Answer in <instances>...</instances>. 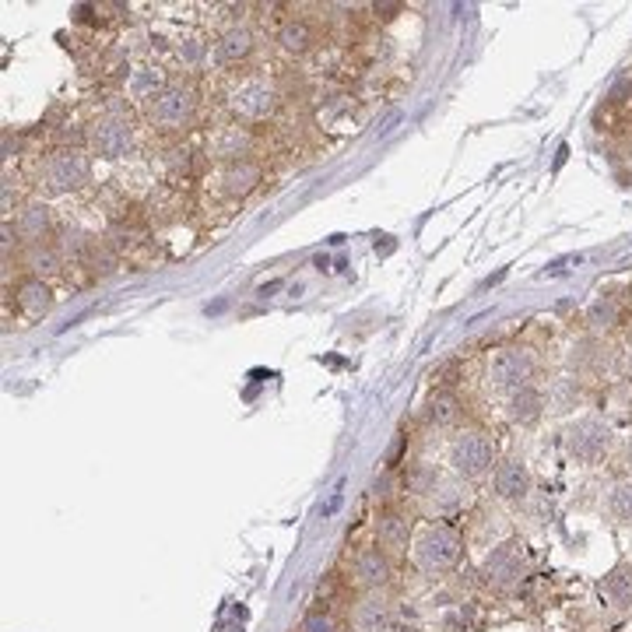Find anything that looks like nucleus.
I'll list each match as a JSON object with an SVG mask.
<instances>
[{"label": "nucleus", "instance_id": "22", "mask_svg": "<svg viewBox=\"0 0 632 632\" xmlns=\"http://www.w3.org/2000/svg\"><path fill=\"white\" fill-rule=\"evenodd\" d=\"M169 81H166V74H162V67H134L130 71V78H127V92L134 95V99H144V102H151L155 99L162 88H166Z\"/></svg>", "mask_w": 632, "mask_h": 632}, {"label": "nucleus", "instance_id": "19", "mask_svg": "<svg viewBox=\"0 0 632 632\" xmlns=\"http://www.w3.org/2000/svg\"><path fill=\"white\" fill-rule=\"evenodd\" d=\"M278 46L292 57H302L316 46V32L306 18H288V22L278 25Z\"/></svg>", "mask_w": 632, "mask_h": 632}, {"label": "nucleus", "instance_id": "9", "mask_svg": "<svg viewBox=\"0 0 632 632\" xmlns=\"http://www.w3.org/2000/svg\"><path fill=\"white\" fill-rule=\"evenodd\" d=\"M88 141H92L95 155L106 158V162H116V158L127 155L130 144H134V130H130V123L123 120V116H102L92 127V134H88Z\"/></svg>", "mask_w": 632, "mask_h": 632}, {"label": "nucleus", "instance_id": "1", "mask_svg": "<svg viewBox=\"0 0 632 632\" xmlns=\"http://www.w3.org/2000/svg\"><path fill=\"white\" fill-rule=\"evenodd\" d=\"M92 176V162L81 148H57L53 155L43 158L39 166V187L50 197H64L81 190Z\"/></svg>", "mask_w": 632, "mask_h": 632}, {"label": "nucleus", "instance_id": "8", "mask_svg": "<svg viewBox=\"0 0 632 632\" xmlns=\"http://www.w3.org/2000/svg\"><path fill=\"white\" fill-rule=\"evenodd\" d=\"M524 573H527V559H524L520 541H506V545L492 548V555L485 559V566H482L485 583L496 587V590L517 587V583L524 580Z\"/></svg>", "mask_w": 632, "mask_h": 632}, {"label": "nucleus", "instance_id": "3", "mask_svg": "<svg viewBox=\"0 0 632 632\" xmlns=\"http://www.w3.org/2000/svg\"><path fill=\"white\" fill-rule=\"evenodd\" d=\"M411 548H415V562L422 573H446V569H453L460 562L464 541H460V534L453 527L429 524Z\"/></svg>", "mask_w": 632, "mask_h": 632}, {"label": "nucleus", "instance_id": "4", "mask_svg": "<svg viewBox=\"0 0 632 632\" xmlns=\"http://www.w3.org/2000/svg\"><path fill=\"white\" fill-rule=\"evenodd\" d=\"M611 439H615L611 436V425L597 415L576 418V422H569L566 432H562V446H566V453L576 464H597V460L611 450Z\"/></svg>", "mask_w": 632, "mask_h": 632}, {"label": "nucleus", "instance_id": "13", "mask_svg": "<svg viewBox=\"0 0 632 632\" xmlns=\"http://www.w3.org/2000/svg\"><path fill=\"white\" fill-rule=\"evenodd\" d=\"M253 50H257V39H253V32L246 29V25H232V29H225L215 43V57L222 60L225 67L246 64V60L253 57Z\"/></svg>", "mask_w": 632, "mask_h": 632}, {"label": "nucleus", "instance_id": "7", "mask_svg": "<svg viewBox=\"0 0 632 632\" xmlns=\"http://www.w3.org/2000/svg\"><path fill=\"white\" fill-rule=\"evenodd\" d=\"M534 373H538V362H534V355L527 352V348L513 345V348H503V352H496V359H492L489 366V383L496 390H520V387H531Z\"/></svg>", "mask_w": 632, "mask_h": 632}, {"label": "nucleus", "instance_id": "14", "mask_svg": "<svg viewBox=\"0 0 632 632\" xmlns=\"http://www.w3.org/2000/svg\"><path fill=\"white\" fill-rule=\"evenodd\" d=\"M355 580H359L366 590L387 587L390 583V555L383 552L380 545L362 548V552L355 555Z\"/></svg>", "mask_w": 632, "mask_h": 632}, {"label": "nucleus", "instance_id": "18", "mask_svg": "<svg viewBox=\"0 0 632 632\" xmlns=\"http://www.w3.org/2000/svg\"><path fill=\"white\" fill-rule=\"evenodd\" d=\"M15 302L22 306V313L25 316H43V313H50V306H53V292H50V285H46L43 278H25V281H18V288H15Z\"/></svg>", "mask_w": 632, "mask_h": 632}, {"label": "nucleus", "instance_id": "5", "mask_svg": "<svg viewBox=\"0 0 632 632\" xmlns=\"http://www.w3.org/2000/svg\"><path fill=\"white\" fill-rule=\"evenodd\" d=\"M197 113V95L190 85H180V81H169L155 99L148 102V116L158 130H183L190 127Z\"/></svg>", "mask_w": 632, "mask_h": 632}, {"label": "nucleus", "instance_id": "16", "mask_svg": "<svg viewBox=\"0 0 632 632\" xmlns=\"http://www.w3.org/2000/svg\"><path fill=\"white\" fill-rule=\"evenodd\" d=\"M506 415H510L513 425H534L545 415V394H541L538 387L513 390L510 401H506Z\"/></svg>", "mask_w": 632, "mask_h": 632}, {"label": "nucleus", "instance_id": "26", "mask_svg": "<svg viewBox=\"0 0 632 632\" xmlns=\"http://www.w3.org/2000/svg\"><path fill=\"white\" fill-rule=\"evenodd\" d=\"M383 618H387V604H383V597H366V601L359 604V625L366 632L380 629Z\"/></svg>", "mask_w": 632, "mask_h": 632}, {"label": "nucleus", "instance_id": "25", "mask_svg": "<svg viewBox=\"0 0 632 632\" xmlns=\"http://www.w3.org/2000/svg\"><path fill=\"white\" fill-rule=\"evenodd\" d=\"M608 510L615 513V520H622V524H632V478H625V482L611 485Z\"/></svg>", "mask_w": 632, "mask_h": 632}, {"label": "nucleus", "instance_id": "21", "mask_svg": "<svg viewBox=\"0 0 632 632\" xmlns=\"http://www.w3.org/2000/svg\"><path fill=\"white\" fill-rule=\"evenodd\" d=\"M425 418H429L432 425H439V429H446V425H457L460 418H464V404H460V397L450 394V390H439V394H432L429 404H425Z\"/></svg>", "mask_w": 632, "mask_h": 632}, {"label": "nucleus", "instance_id": "11", "mask_svg": "<svg viewBox=\"0 0 632 632\" xmlns=\"http://www.w3.org/2000/svg\"><path fill=\"white\" fill-rule=\"evenodd\" d=\"M208 151L215 158H222L225 166H229V162H243V158H250V151H253L250 127H243V123H225V127H218L215 134H211Z\"/></svg>", "mask_w": 632, "mask_h": 632}, {"label": "nucleus", "instance_id": "29", "mask_svg": "<svg viewBox=\"0 0 632 632\" xmlns=\"http://www.w3.org/2000/svg\"><path fill=\"white\" fill-rule=\"evenodd\" d=\"M625 464H629V471H632V436H629V443H625Z\"/></svg>", "mask_w": 632, "mask_h": 632}, {"label": "nucleus", "instance_id": "6", "mask_svg": "<svg viewBox=\"0 0 632 632\" xmlns=\"http://www.w3.org/2000/svg\"><path fill=\"white\" fill-rule=\"evenodd\" d=\"M229 109L236 123H260L278 109V92L264 78H243L229 92Z\"/></svg>", "mask_w": 632, "mask_h": 632}, {"label": "nucleus", "instance_id": "24", "mask_svg": "<svg viewBox=\"0 0 632 632\" xmlns=\"http://www.w3.org/2000/svg\"><path fill=\"white\" fill-rule=\"evenodd\" d=\"M618 320H622V313H618L615 295H597V299L587 306V324H590V331H594V334L611 331Z\"/></svg>", "mask_w": 632, "mask_h": 632}, {"label": "nucleus", "instance_id": "2", "mask_svg": "<svg viewBox=\"0 0 632 632\" xmlns=\"http://www.w3.org/2000/svg\"><path fill=\"white\" fill-rule=\"evenodd\" d=\"M450 464L460 478H482V474L492 471V464H499L496 439H492L485 429L457 432L450 443Z\"/></svg>", "mask_w": 632, "mask_h": 632}, {"label": "nucleus", "instance_id": "12", "mask_svg": "<svg viewBox=\"0 0 632 632\" xmlns=\"http://www.w3.org/2000/svg\"><path fill=\"white\" fill-rule=\"evenodd\" d=\"M260 180H264V173H260L257 162H253V158H243V162H229V166L222 169L218 187H222L225 197H250L253 190L260 187Z\"/></svg>", "mask_w": 632, "mask_h": 632}, {"label": "nucleus", "instance_id": "10", "mask_svg": "<svg viewBox=\"0 0 632 632\" xmlns=\"http://www.w3.org/2000/svg\"><path fill=\"white\" fill-rule=\"evenodd\" d=\"M492 485H496V496L506 499V503H520V499L531 496V467L520 457H506L496 464V474H492Z\"/></svg>", "mask_w": 632, "mask_h": 632}, {"label": "nucleus", "instance_id": "17", "mask_svg": "<svg viewBox=\"0 0 632 632\" xmlns=\"http://www.w3.org/2000/svg\"><path fill=\"white\" fill-rule=\"evenodd\" d=\"M50 222H53V218H50V208H46L43 201L25 204V208L18 211V218H15L18 239H22V243H29V246L43 243L46 232H50Z\"/></svg>", "mask_w": 632, "mask_h": 632}, {"label": "nucleus", "instance_id": "23", "mask_svg": "<svg viewBox=\"0 0 632 632\" xmlns=\"http://www.w3.org/2000/svg\"><path fill=\"white\" fill-rule=\"evenodd\" d=\"M25 267L32 271V278H53V274L60 271V250L50 243H36L29 246V253H25Z\"/></svg>", "mask_w": 632, "mask_h": 632}, {"label": "nucleus", "instance_id": "20", "mask_svg": "<svg viewBox=\"0 0 632 632\" xmlns=\"http://www.w3.org/2000/svg\"><path fill=\"white\" fill-rule=\"evenodd\" d=\"M601 594L611 608H618V611L632 608V562H622V566H615L608 576H604Z\"/></svg>", "mask_w": 632, "mask_h": 632}, {"label": "nucleus", "instance_id": "27", "mask_svg": "<svg viewBox=\"0 0 632 632\" xmlns=\"http://www.w3.org/2000/svg\"><path fill=\"white\" fill-rule=\"evenodd\" d=\"M302 632H338V622H334L327 611H309L302 618Z\"/></svg>", "mask_w": 632, "mask_h": 632}, {"label": "nucleus", "instance_id": "15", "mask_svg": "<svg viewBox=\"0 0 632 632\" xmlns=\"http://www.w3.org/2000/svg\"><path fill=\"white\" fill-rule=\"evenodd\" d=\"M408 541H411L408 517H401L397 510H383L380 517H376V545H380L383 552L387 555L408 552Z\"/></svg>", "mask_w": 632, "mask_h": 632}, {"label": "nucleus", "instance_id": "28", "mask_svg": "<svg viewBox=\"0 0 632 632\" xmlns=\"http://www.w3.org/2000/svg\"><path fill=\"white\" fill-rule=\"evenodd\" d=\"M176 57H180L183 64H197V60L204 57V46L197 43V39H187V43L176 46Z\"/></svg>", "mask_w": 632, "mask_h": 632}]
</instances>
